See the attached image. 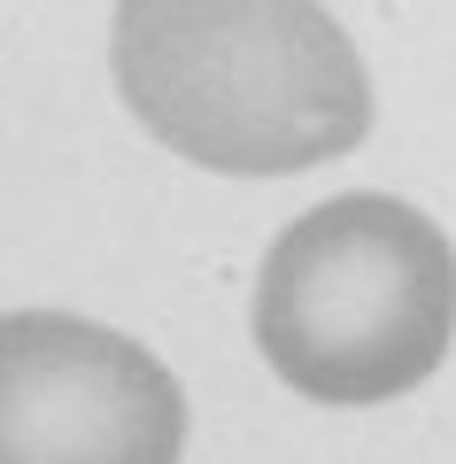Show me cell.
<instances>
[{"instance_id":"cell-1","label":"cell","mask_w":456,"mask_h":464,"mask_svg":"<svg viewBox=\"0 0 456 464\" xmlns=\"http://www.w3.org/2000/svg\"><path fill=\"white\" fill-rule=\"evenodd\" d=\"M109 63L124 109L201 170L278 179L372 132V70L310 0H131Z\"/></svg>"},{"instance_id":"cell-3","label":"cell","mask_w":456,"mask_h":464,"mask_svg":"<svg viewBox=\"0 0 456 464\" xmlns=\"http://www.w3.org/2000/svg\"><path fill=\"white\" fill-rule=\"evenodd\" d=\"M186 387L70 310L0 317V464H179Z\"/></svg>"},{"instance_id":"cell-2","label":"cell","mask_w":456,"mask_h":464,"mask_svg":"<svg viewBox=\"0 0 456 464\" xmlns=\"http://www.w3.org/2000/svg\"><path fill=\"white\" fill-rule=\"evenodd\" d=\"M456 341V248L394 194H333L294 217L256 279V348L310 402L364 411L441 372Z\"/></svg>"}]
</instances>
